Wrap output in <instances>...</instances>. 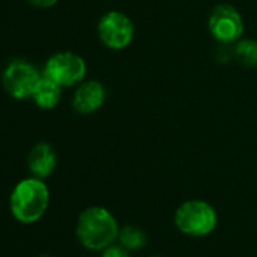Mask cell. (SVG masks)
<instances>
[{"label": "cell", "mask_w": 257, "mask_h": 257, "mask_svg": "<svg viewBox=\"0 0 257 257\" xmlns=\"http://www.w3.org/2000/svg\"><path fill=\"white\" fill-rule=\"evenodd\" d=\"M118 224L113 215L100 206L85 209L76 225L79 242L92 251H103L118 239Z\"/></svg>", "instance_id": "1"}, {"label": "cell", "mask_w": 257, "mask_h": 257, "mask_svg": "<svg viewBox=\"0 0 257 257\" xmlns=\"http://www.w3.org/2000/svg\"><path fill=\"white\" fill-rule=\"evenodd\" d=\"M50 192L47 185L37 177L25 179L13 189L10 206L14 218L23 224L41 219L49 207Z\"/></svg>", "instance_id": "2"}, {"label": "cell", "mask_w": 257, "mask_h": 257, "mask_svg": "<svg viewBox=\"0 0 257 257\" xmlns=\"http://www.w3.org/2000/svg\"><path fill=\"white\" fill-rule=\"evenodd\" d=\"M176 227L188 236L201 237L210 234L218 224L216 210L203 200H189L179 206L174 215Z\"/></svg>", "instance_id": "3"}, {"label": "cell", "mask_w": 257, "mask_h": 257, "mask_svg": "<svg viewBox=\"0 0 257 257\" xmlns=\"http://www.w3.org/2000/svg\"><path fill=\"white\" fill-rule=\"evenodd\" d=\"M97 34L106 47L112 50H122L131 46L135 35V26L124 13L109 11L100 19Z\"/></svg>", "instance_id": "4"}, {"label": "cell", "mask_w": 257, "mask_h": 257, "mask_svg": "<svg viewBox=\"0 0 257 257\" xmlns=\"http://www.w3.org/2000/svg\"><path fill=\"white\" fill-rule=\"evenodd\" d=\"M86 74V62L76 53L61 52L49 58L44 67V76L59 86H73L80 83Z\"/></svg>", "instance_id": "5"}, {"label": "cell", "mask_w": 257, "mask_h": 257, "mask_svg": "<svg viewBox=\"0 0 257 257\" xmlns=\"http://www.w3.org/2000/svg\"><path fill=\"white\" fill-rule=\"evenodd\" d=\"M207 28L216 41L222 44H231L239 41L242 37L243 20L234 7L221 4L212 10L207 20Z\"/></svg>", "instance_id": "6"}, {"label": "cell", "mask_w": 257, "mask_h": 257, "mask_svg": "<svg viewBox=\"0 0 257 257\" xmlns=\"http://www.w3.org/2000/svg\"><path fill=\"white\" fill-rule=\"evenodd\" d=\"M41 77L43 76L32 64L25 61H14L7 67L4 73V86L11 97L17 100H26L34 95V91Z\"/></svg>", "instance_id": "7"}, {"label": "cell", "mask_w": 257, "mask_h": 257, "mask_svg": "<svg viewBox=\"0 0 257 257\" xmlns=\"http://www.w3.org/2000/svg\"><path fill=\"white\" fill-rule=\"evenodd\" d=\"M106 98V91L104 86L100 82L89 80L80 83L77 86L74 97H73V107L76 112L82 115H89L98 110Z\"/></svg>", "instance_id": "8"}, {"label": "cell", "mask_w": 257, "mask_h": 257, "mask_svg": "<svg viewBox=\"0 0 257 257\" xmlns=\"http://www.w3.org/2000/svg\"><path fill=\"white\" fill-rule=\"evenodd\" d=\"M28 168L37 179H47L56 168V153L50 144H37L28 158Z\"/></svg>", "instance_id": "9"}, {"label": "cell", "mask_w": 257, "mask_h": 257, "mask_svg": "<svg viewBox=\"0 0 257 257\" xmlns=\"http://www.w3.org/2000/svg\"><path fill=\"white\" fill-rule=\"evenodd\" d=\"M61 89H62V86H59L53 80L43 76L40 83L37 85V88L34 91L32 98H34V101L37 103L38 107H41V109H53V107L58 106V103L61 100V94H62Z\"/></svg>", "instance_id": "10"}, {"label": "cell", "mask_w": 257, "mask_h": 257, "mask_svg": "<svg viewBox=\"0 0 257 257\" xmlns=\"http://www.w3.org/2000/svg\"><path fill=\"white\" fill-rule=\"evenodd\" d=\"M118 242L128 251H140L147 245V234L138 225L127 224L119 230Z\"/></svg>", "instance_id": "11"}, {"label": "cell", "mask_w": 257, "mask_h": 257, "mask_svg": "<svg viewBox=\"0 0 257 257\" xmlns=\"http://www.w3.org/2000/svg\"><path fill=\"white\" fill-rule=\"evenodd\" d=\"M234 56L245 67H257V43L252 40L239 41L234 50Z\"/></svg>", "instance_id": "12"}, {"label": "cell", "mask_w": 257, "mask_h": 257, "mask_svg": "<svg viewBox=\"0 0 257 257\" xmlns=\"http://www.w3.org/2000/svg\"><path fill=\"white\" fill-rule=\"evenodd\" d=\"M131 251L125 249L122 245H109L107 248L103 249V254L101 257H131V254H128Z\"/></svg>", "instance_id": "13"}, {"label": "cell", "mask_w": 257, "mask_h": 257, "mask_svg": "<svg viewBox=\"0 0 257 257\" xmlns=\"http://www.w3.org/2000/svg\"><path fill=\"white\" fill-rule=\"evenodd\" d=\"M28 2H29L32 7H35V8H43V10H46V8L55 7V5L58 4V0H28Z\"/></svg>", "instance_id": "14"}, {"label": "cell", "mask_w": 257, "mask_h": 257, "mask_svg": "<svg viewBox=\"0 0 257 257\" xmlns=\"http://www.w3.org/2000/svg\"><path fill=\"white\" fill-rule=\"evenodd\" d=\"M41 257H53V255H41Z\"/></svg>", "instance_id": "15"}, {"label": "cell", "mask_w": 257, "mask_h": 257, "mask_svg": "<svg viewBox=\"0 0 257 257\" xmlns=\"http://www.w3.org/2000/svg\"><path fill=\"white\" fill-rule=\"evenodd\" d=\"M153 257H159V255H153Z\"/></svg>", "instance_id": "16"}]
</instances>
